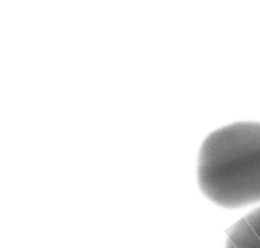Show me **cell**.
<instances>
[{
    "mask_svg": "<svg viewBox=\"0 0 260 248\" xmlns=\"http://www.w3.org/2000/svg\"><path fill=\"white\" fill-rule=\"evenodd\" d=\"M197 181L202 193L219 206L259 202L260 122H234L210 133L199 151Z\"/></svg>",
    "mask_w": 260,
    "mask_h": 248,
    "instance_id": "cell-1",
    "label": "cell"
},
{
    "mask_svg": "<svg viewBox=\"0 0 260 248\" xmlns=\"http://www.w3.org/2000/svg\"><path fill=\"white\" fill-rule=\"evenodd\" d=\"M224 248H260V206L230 228Z\"/></svg>",
    "mask_w": 260,
    "mask_h": 248,
    "instance_id": "cell-2",
    "label": "cell"
}]
</instances>
